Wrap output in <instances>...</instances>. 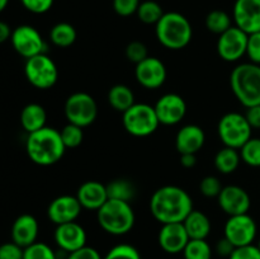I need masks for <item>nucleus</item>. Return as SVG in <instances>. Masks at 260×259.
I'll return each mask as SVG.
<instances>
[{
	"instance_id": "nucleus-24",
	"label": "nucleus",
	"mask_w": 260,
	"mask_h": 259,
	"mask_svg": "<svg viewBox=\"0 0 260 259\" xmlns=\"http://www.w3.org/2000/svg\"><path fill=\"white\" fill-rule=\"evenodd\" d=\"M46 109L38 103L27 104L20 112V124L27 134H32L46 127Z\"/></svg>"
},
{
	"instance_id": "nucleus-32",
	"label": "nucleus",
	"mask_w": 260,
	"mask_h": 259,
	"mask_svg": "<svg viewBox=\"0 0 260 259\" xmlns=\"http://www.w3.org/2000/svg\"><path fill=\"white\" fill-rule=\"evenodd\" d=\"M239 151L241 160L246 165L260 168V137H251Z\"/></svg>"
},
{
	"instance_id": "nucleus-17",
	"label": "nucleus",
	"mask_w": 260,
	"mask_h": 259,
	"mask_svg": "<svg viewBox=\"0 0 260 259\" xmlns=\"http://www.w3.org/2000/svg\"><path fill=\"white\" fill-rule=\"evenodd\" d=\"M53 239L58 249L69 254L86 245V231L80 223L73 221L56 226Z\"/></svg>"
},
{
	"instance_id": "nucleus-13",
	"label": "nucleus",
	"mask_w": 260,
	"mask_h": 259,
	"mask_svg": "<svg viewBox=\"0 0 260 259\" xmlns=\"http://www.w3.org/2000/svg\"><path fill=\"white\" fill-rule=\"evenodd\" d=\"M160 124L174 126L182 122L187 113L184 98L177 93H167L160 96L154 106Z\"/></svg>"
},
{
	"instance_id": "nucleus-14",
	"label": "nucleus",
	"mask_w": 260,
	"mask_h": 259,
	"mask_svg": "<svg viewBox=\"0 0 260 259\" xmlns=\"http://www.w3.org/2000/svg\"><path fill=\"white\" fill-rule=\"evenodd\" d=\"M168 71L164 62L155 56H149L135 68L137 83L146 89H159L167 81Z\"/></svg>"
},
{
	"instance_id": "nucleus-43",
	"label": "nucleus",
	"mask_w": 260,
	"mask_h": 259,
	"mask_svg": "<svg viewBox=\"0 0 260 259\" xmlns=\"http://www.w3.org/2000/svg\"><path fill=\"white\" fill-rule=\"evenodd\" d=\"M66 259H103V256L99 254L96 249L85 245L84 248L79 249V250L69 253L66 255Z\"/></svg>"
},
{
	"instance_id": "nucleus-27",
	"label": "nucleus",
	"mask_w": 260,
	"mask_h": 259,
	"mask_svg": "<svg viewBox=\"0 0 260 259\" xmlns=\"http://www.w3.org/2000/svg\"><path fill=\"white\" fill-rule=\"evenodd\" d=\"M76 37H78V33L70 23L60 22L53 25L50 30V41L56 47H70L75 43Z\"/></svg>"
},
{
	"instance_id": "nucleus-49",
	"label": "nucleus",
	"mask_w": 260,
	"mask_h": 259,
	"mask_svg": "<svg viewBox=\"0 0 260 259\" xmlns=\"http://www.w3.org/2000/svg\"><path fill=\"white\" fill-rule=\"evenodd\" d=\"M256 245H258V248L260 249V238H259V241H258V244H256Z\"/></svg>"
},
{
	"instance_id": "nucleus-44",
	"label": "nucleus",
	"mask_w": 260,
	"mask_h": 259,
	"mask_svg": "<svg viewBox=\"0 0 260 259\" xmlns=\"http://www.w3.org/2000/svg\"><path fill=\"white\" fill-rule=\"evenodd\" d=\"M245 117L251 128H260V104L246 108Z\"/></svg>"
},
{
	"instance_id": "nucleus-5",
	"label": "nucleus",
	"mask_w": 260,
	"mask_h": 259,
	"mask_svg": "<svg viewBox=\"0 0 260 259\" xmlns=\"http://www.w3.org/2000/svg\"><path fill=\"white\" fill-rule=\"evenodd\" d=\"M96 220H98L99 226L107 234L121 236L126 235L134 229L136 216L129 202L109 198L96 211Z\"/></svg>"
},
{
	"instance_id": "nucleus-46",
	"label": "nucleus",
	"mask_w": 260,
	"mask_h": 259,
	"mask_svg": "<svg viewBox=\"0 0 260 259\" xmlns=\"http://www.w3.org/2000/svg\"><path fill=\"white\" fill-rule=\"evenodd\" d=\"M180 164L187 169L194 168L197 164V156L196 154H180Z\"/></svg>"
},
{
	"instance_id": "nucleus-34",
	"label": "nucleus",
	"mask_w": 260,
	"mask_h": 259,
	"mask_svg": "<svg viewBox=\"0 0 260 259\" xmlns=\"http://www.w3.org/2000/svg\"><path fill=\"white\" fill-rule=\"evenodd\" d=\"M23 259H58L57 254L50 245L41 241H36L32 245L24 248Z\"/></svg>"
},
{
	"instance_id": "nucleus-42",
	"label": "nucleus",
	"mask_w": 260,
	"mask_h": 259,
	"mask_svg": "<svg viewBox=\"0 0 260 259\" xmlns=\"http://www.w3.org/2000/svg\"><path fill=\"white\" fill-rule=\"evenodd\" d=\"M23 7L35 14H43L52 8L55 0H20Z\"/></svg>"
},
{
	"instance_id": "nucleus-38",
	"label": "nucleus",
	"mask_w": 260,
	"mask_h": 259,
	"mask_svg": "<svg viewBox=\"0 0 260 259\" xmlns=\"http://www.w3.org/2000/svg\"><path fill=\"white\" fill-rule=\"evenodd\" d=\"M140 0H113V9L121 17H131L136 14Z\"/></svg>"
},
{
	"instance_id": "nucleus-26",
	"label": "nucleus",
	"mask_w": 260,
	"mask_h": 259,
	"mask_svg": "<svg viewBox=\"0 0 260 259\" xmlns=\"http://www.w3.org/2000/svg\"><path fill=\"white\" fill-rule=\"evenodd\" d=\"M241 161L240 151L233 147L223 146L215 156V168L221 174H233Z\"/></svg>"
},
{
	"instance_id": "nucleus-15",
	"label": "nucleus",
	"mask_w": 260,
	"mask_h": 259,
	"mask_svg": "<svg viewBox=\"0 0 260 259\" xmlns=\"http://www.w3.org/2000/svg\"><path fill=\"white\" fill-rule=\"evenodd\" d=\"M218 206L229 216L243 215L250 210L251 200L249 193L240 185H225L217 197Z\"/></svg>"
},
{
	"instance_id": "nucleus-12",
	"label": "nucleus",
	"mask_w": 260,
	"mask_h": 259,
	"mask_svg": "<svg viewBox=\"0 0 260 259\" xmlns=\"http://www.w3.org/2000/svg\"><path fill=\"white\" fill-rule=\"evenodd\" d=\"M248 37L249 35L233 25L229 28L226 32L218 36L217 53L223 61L228 62H236L244 56H246V47H248Z\"/></svg>"
},
{
	"instance_id": "nucleus-35",
	"label": "nucleus",
	"mask_w": 260,
	"mask_h": 259,
	"mask_svg": "<svg viewBox=\"0 0 260 259\" xmlns=\"http://www.w3.org/2000/svg\"><path fill=\"white\" fill-rule=\"evenodd\" d=\"M103 259H142L139 250L129 244H118L113 246Z\"/></svg>"
},
{
	"instance_id": "nucleus-31",
	"label": "nucleus",
	"mask_w": 260,
	"mask_h": 259,
	"mask_svg": "<svg viewBox=\"0 0 260 259\" xmlns=\"http://www.w3.org/2000/svg\"><path fill=\"white\" fill-rule=\"evenodd\" d=\"M184 259H212V248L207 240L190 239L183 250Z\"/></svg>"
},
{
	"instance_id": "nucleus-7",
	"label": "nucleus",
	"mask_w": 260,
	"mask_h": 259,
	"mask_svg": "<svg viewBox=\"0 0 260 259\" xmlns=\"http://www.w3.org/2000/svg\"><path fill=\"white\" fill-rule=\"evenodd\" d=\"M122 124L127 134L135 137H147L160 126L154 106L147 103H135L122 113Z\"/></svg>"
},
{
	"instance_id": "nucleus-47",
	"label": "nucleus",
	"mask_w": 260,
	"mask_h": 259,
	"mask_svg": "<svg viewBox=\"0 0 260 259\" xmlns=\"http://www.w3.org/2000/svg\"><path fill=\"white\" fill-rule=\"evenodd\" d=\"M12 32L13 30L10 29L9 24L0 20V43H4L7 42L8 40H10V37H12Z\"/></svg>"
},
{
	"instance_id": "nucleus-28",
	"label": "nucleus",
	"mask_w": 260,
	"mask_h": 259,
	"mask_svg": "<svg viewBox=\"0 0 260 259\" xmlns=\"http://www.w3.org/2000/svg\"><path fill=\"white\" fill-rule=\"evenodd\" d=\"M106 185L108 198L111 200L124 201V202L131 203L136 195V188H135L134 183L127 179H114Z\"/></svg>"
},
{
	"instance_id": "nucleus-8",
	"label": "nucleus",
	"mask_w": 260,
	"mask_h": 259,
	"mask_svg": "<svg viewBox=\"0 0 260 259\" xmlns=\"http://www.w3.org/2000/svg\"><path fill=\"white\" fill-rule=\"evenodd\" d=\"M24 75L30 85L46 90L57 83L58 69L47 53H40L25 60Z\"/></svg>"
},
{
	"instance_id": "nucleus-9",
	"label": "nucleus",
	"mask_w": 260,
	"mask_h": 259,
	"mask_svg": "<svg viewBox=\"0 0 260 259\" xmlns=\"http://www.w3.org/2000/svg\"><path fill=\"white\" fill-rule=\"evenodd\" d=\"M63 113L69 123L76 126L88 127L98 117V106L90 94L85 91H76L68 96L63 106Z\"/></svg>"
},
{
	"instance_id": "nucleus-21",
	"label": "nucleus",
	"mask_w": 260,
	"mask_h": 259,
	"mask_svg": "<svg viewBox=\"0 0 260 259\" xmlns=\"http://www.w3.org/2000/svg\"><path fill=\"white\" fill-rule=\"evenodd\" d=\"M38 231H40V225L35 216L29 213L20 215L13 222L12 231H10L12 241L22 248H27L37 241Z\"/></svg>"
},
{
	"instance_id": "nucleus-33",
	"label": "nucleus",
	"mask_w": 260,
	"mask_h": 259,
	"mask_svg": "<svg viewBox=\"0 0 260 259\" xmlns=\"http://www.w3.org/2000/svg\"><path fill=\"white\" fill-rule=\"evenodd\" d=\"M60 135L66 149H76L84 140L83 128L73 123L63 126L62 130H60Z\"/></svg>"
},
{
	"instance_id": "nucleus-4",
	"label": "nucleus",
	"mask_w": 260,
	"mask_h": 259,
	"mask_svg": "<svg viewBox=\"0 0 260 259\" xmlns=\"http://www.w3.org/2000/svg\"><path fill=\"white\" fill-rule=\"evenodd\" d=\"M230 86L239 103L245 108L260 104V65L239 63L230 75Z\"/></svg>"
},
{
	"instance_id": "nucleus-45",
	"label": "nucleus",
	"mask_w": 260,
	"mask_h": 259,
	"mask_svg": "<svg viewBox=\"0 0 260 259\" xmlns=\"http://www.w3.org/2000/svg\"><path fill=\"white\" fill-rule=\"evenodd\" d=\"M234 250H235V246H234L225 236H223L222 239H220V240L217 241V244H216V253L220 256H225V258L229 259V256L233 254Z\"/></svg>"
},
{
	"instance_id": "nucleus-3",
	"label": "nucleus",
	"mask_w": 260,
	"mask_h": 259,
	"mask_svg": "<svg viewBox=\"0 0 260 259\" xmlns=\"http://www.w3.org/2000/svg\"><path fill=\"white\" fill-rule=\"evenodd\" d=\"M155 35L161 46L168 50H183L190 43L193 28L187 17L178 12L164 13L155 24Z\"/></svg>"
},
{
	"instance_id": "nucleus-36",
	"label": "nucleus",
	"mask_w": 260,
	"mask_h": 259,
	"mask_svg": "<svg viewBox=\"0 0 260 259\" xmlns=\"http://www.w3.org/2000/svg\"><path fill=\"white\" fill-rule=\"evenodd\" d=\"M222 188L220 179L215 175H207L200 183V192L207 198H217Z\"/></svg>"
},
{
	"instance_id": "nucleus-11",
	"label": "nucleus",
	"mask_w": 260,
	"mask_h": 259,
	"mask_svg": "<svg viewBox=\"0 0 260 259\" xmlns=\"http://www.w3.org/2000/svg\"><path fill=\"white\" fill-rule=\"evenodd\" d=\"M13 48L18 55L27 58L46 53V42L41 33L35 27L28 24L18 25L14 28L10 37Z\"/></svg>"
},
{
	"instance_id": "nucleus-39",
	"label": "nucleus",
	"mask_w": 260,
	"mask_h": 259,
	"mask_svg": "<svg viewBox=\"0 0 260 259\" xmlns=\"http://www.w3.org/2000/svg\"><path fill=\"white\" fill-rule=\"evenodd\" d=\"M246 56H248L250 62L260 65V32L249 35L248 47H246Z\"/></svg>"
},
{
	"instance_id": "nucleus-25",
	"label": "nucleus",
	"mask_w": 260,
	"mask_h": 259,
	"mask_svg": "<svg viewBox=\"0 0 260 259\" xmlns=\"http://www.w3.org/2000/svg\"><path fill=\"white\" fill-rule=\"evenodd\" d=\"M108 103L114 111L117 112H126L127 109L131 108L136 102H135V94L131 89L124 84H116L112 86L108 91Z\"/></svg>"
},
{
	"instance_id": "nucleus-10",
	"label": "nucleus",
	"mask_w": 260,
	"mask_h": 259,
	"mask_svg": "<svg viewBox=\"0 0 260 259\" xmlns=\"http://www.w3.org/2000/svg\"><path fill=\"white\" fill-rule=\"evenodd\" d=\"M256 234H258V226L255 220L249 213L229 216L223 228V236L235 248L253 244Z\"/></svg>"
},
{
	"instance_id": "nucleus-22",
	"label": "nucleus",
	"mask_w": 260,
	"mask_h": 259,
	"mask_svg": "<svg viewBox=\"0 0 260 259\" xmlns=\"http://www.w3.org/2000/svg\"><path fill=\"white\" fill-rule=\"evenodd\" d=\"M206 142L202 127L197 124H185L175 136V149L179 154H197Z\"/></svg>"
},
{
	"instance_id": "nucleus-18",
	"label": "nucleus",
	"mask_w": 260,
	"mask_h": 259,
	"mask_svg": "<svg viewBox=\"0 0 260 259\" xmlns=\"http://www.w3.org/2000/svg\"><path fill=\"white\" fill-rule=\"evenodd\" d=\"M81 210H83V207L79 203L76 196L63 195L58 196L55 200L51 201L47 208V216L51 222L57 226L78 220Z\"/></svg>"
},
{
	"instance_id": "nucleus-20",
	"label": "nucleus",
	"mask_w": 260,
	"mask_h": 259,
	"mask_svg": "<svg viewBox=\"0 0 260 259\" xmlns=\"http://www.w3.org/2000/svg\"><path fill=\"white\" fill-rule=\"evenodd\" d=\"M76 198H78L81 207L90 211H98L109 200L107 185L98 182V180L84 182L78 188Z\"/></svg>"
},
{
	"instance_id": "nucleus-30",
	"label": "nucleus",
	"mask_w": 260,
	"mask_h": 259,
	"mask_svg": "<svg viewBox=\"0 0 260 259\" xmlns=\"http://www.w3.org/2000/svg\"><path fill=\"white\" fill-rule=\"evenodd\" d=\"M136 14L139 19L145 24H156L164 15V10L159 3L154 2V0H146L140 4Z\"/></svg>"
},
{
	"instance_id": "nucleus-6",
	"label": "nucleus",
	"mask_w": 260,
	"mask_h": 259,
	"mask_svg": "<svg viewBox=\"0 0 260 259\" xmlns=\"http://www.w3.org/2000/svg\"><path fill=\"white\" fill-rule=\"evenodd\" d=\"M217 134L225 146L240 150L253 137V128L249 124L245 114L229 112L218 121Z\"/></svg>"
},
{
	"instance_id": "nucleus-40",
	"label": "nucleus",
	"mask_w": 260,
	"mask_h": 259,
	"mask_svg": "<svg viewBox=\"0 0 260 259\" xmlns=\"http://www.w3.org/2000/svg\"><path fill=\"white\" fill-rule=\"evenodd\" d=\"M23 255H24V248L15 244L14 241L0 245V259H23Z\"/></svg>"
},
{
	"instance_id": "nucleus-16",
	"label": "nucleus",
	"mask_w": 260,
	"mask_h": 259,
	"mask_svg": "<svg viewBox=\"0 0 260 259\" xmlns=\"http://www.w3.org/2000/svg\"><path fill=\"white\" fill-rule=\"evenodd\" d=\"M233 20L234 25L248 35L260 32V0H236Z\"/></svg>"
},
{
	"instance_id": "nucleus-48",
	"label": "nucleus",
	"mask_w": 260,
	"mask_h": 259,
	"mask_svg": "<svg viewBox=\"0 0 260 259\" xmlns=\"http://www.w3.org/2000/svg\"><path fill=\"white\" fill-rule=\"evenodd\" d=\"M8 3H9V0H0V13L5 10V8L8 7Z\"/></svg>"
},
{
	"instance_id": "nucleus-19",
	"label": "nucleus",
	"mask_w": 260,
	"mask_h": 259,
	"mask_svg": "<svg viewBox=\"0 0 260 259\" xmlns=\"http://www.w3.org/2000/svg\"><path fill=\"white\" fill-rule=\"evenodd\" d=\"M189 240L190 239L183 222L164 223L160 228L159 235H157V243L160 248L168 254L183 253Z\"/></svg>"
},
{
	"instance_id": "nucleus-23",
	"label": "nucleus",
	"mask_w": 260,
	"mask_h": 259,
	"mask_svg": "<svg viewBox=\"0 0 260 259\" xmlns=\"http://www.w3.org/2000/svg\"><path fill=\"white\" fill-rule=\"evenodd\" d=\"M183 225L189 239H201V240H206L212 229L208 216L202 211L194 210V208L184 218Z\"/></svg>"
},
{
	"instance_id": "nucleus-1",
	"label": "nucleus",
	"mask_w": 260,
	"mask_h": 259,
	"mask_svg": "<svg viewBox=\"0 0 260 259\" xmlns=\"http://www.w3.org/2000/svg\"><path fill=\"white\" fill-rule=\"evenodd\" d=\"M192 210V197L178 185L157 188L150 198V212L161 225L183 222Z\"/></svg>"
},
{
	"instance_id": "nucleus-2",
	"label": "nucleus",
	"mask_w": 260,
	"mask_h": 259,
	"mask_svg": "<svg viewBox=\"0 0 260 259\" xmlns=\"http://www.w3.org/2000/svg\"><path fill=\"white\" fill-rule=\"evenodd\" d=\"M25 151L35 164L50 167L62 159L66 147L61 140L60 131L53 127H43L28 134L25 140Z\"/></svg>"
},
{
	"instance_id": "nucleus-29",
	"label": "nucleus",
	"mask_w": 260,
	"mask_h": 259,
	"mask_svg": "<svg viewBox=\"0 0 260 259\" xmlns=\"http://www.w3.org/2000/svg\"><path fill=\"white\" fill-rule=\"evenodd\" d=\"M231 27H233V19L223 10H212L206 17V28L211 33H215V35L220 36Z\"/></svg>"
},
{
	"instance_id": "nucleus-41",
	"label": "nucleus",
	"mask_w": 260,
	"mask_h": 259,
	"mask_svg": "<svg viewBox=\"0 0 260 259\" xmlns=\"http://www.w3.org/2000/svg\"><path fill=\"white\" fill-rule=\"evenodd\" d=\"M229 259H260V249L258 245H254V244L239 246V248H235Z\"/></svg>"
},
{
	"instance_id": "nucleus-37",
	"label": "nucleus",
	"mask_w": 260,
	"mask_h": 259,
	"mask_svg": "<svg viewBox=\"0 0 260 259\" xmlns=\"http://www.w3.org/2000/svg\"><path fill=\"white\" fill-rule=\"evenodd\" d=\"M126 57L127 60L137 65L139 62L144 61L145 58L149 57V51H147L146 45L140 41H132L126 46Z\"/></svg>"
}]
</instances>
